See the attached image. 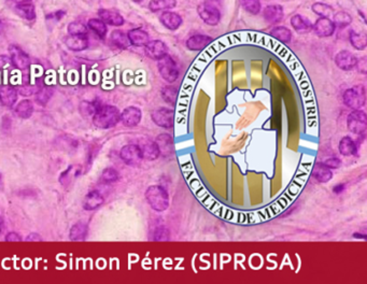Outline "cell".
<instances>
[{
    "mask_svg": "<svg viewBox=\"0 0 367 284\" xmlns=\"http://www.w3.org/2000/svg\"><path fill=\"white\" fill-rule=\"evenodd\" d=\"M121 121V112L115 106L102 105L93 116V123L96 127L109 129L115 127Z\"/></svg>",
    "mask_w": 367,
    "mask_h": 284,
    "instance_id": "cell-1",
    "label": "cell"
},
{
    "mask_svg": "<svg viewBox=\"0 0 367 284\" xmlns=\"http://www.w3.org/2000/svg\"><path fill=\"white\" fill-rule=\"evenodd\" d=\"M145 199L154 211L163 212L169 207V196L161 185H152L145 190Z\"/></svg>",
    "mask_w": 367,
    "mask_h": 284,
    "instance_id": "cell-2",
    "label": "cell"
},
{
    "mask_svg": "<svg viewBox=\"0 0 367 284\" xmlns=\"http://www.w3.org/2000/svg\"><path fill=\"white\" fill-rule=\"evenodd\" d=\"M344 103L353 110H361L365 106L366 93L362 85L353 86L344 93Z\"/></svg>",
    "mask_w": 367,
    "mask_h": 284,
    "instance_id": "cell-3",
    "label": "cell"
},
{
    "mask_svg": "<svg viewBox=\"0 0 367 284\" xmlns=\"http://www.w3.org/2000/svg\"><path fill=\"white\" fill-rule=\"evenodd\" d=\"M158 68L161 78L166 82L172 83V82H175L178 79L179 69H178L176 62L172 59L171 56L168 55V54L165 55L163 58H161L160 61H158Z\"/></svg>",
    "mask_w": 367,
    "mask_h": 284,
    "instance_id": "cell-4",
    "label": "cell"
},
{
    "mask_svg": "<svg viewBox=\"0 0 367 284\" xmlns=\"http://www.w3.org/2000/svg\"><path fill=\"white\" fill-rule=\"evenodd\" d=\"M197 13L205 23L210 26H215L221 21L220 10L210 2H202L198 4Z\"/></svg>",
    "mask_w": 367,
    "mask_h": 284,
    "instance_id": "cell-5",
    "label": "cell"
},
{
    "mask_svg": "<svg viewBox=\"0 0 367 284\" xmlns=\"http://www.w3.org/2000/svg\"><path fill=\"white\" fill-rule=\"evenodd\" d=\"M347 127L352 134L363 135L367 129V117L365 112L354 110L347 118Z\"/></svg>",
    "mask_w": 367,
    "mask_h": 284,
    "instance_id": "cell-6",
    "label": "cell"
},
{
    "mask_svg": "<svg viewBox=\"0 0 367 284\" xmlns=\"http://www.w3.org/2000/svg\"><path fill=\"white\" fill-rule=\"evenodd\" d=\"M152 121L161 128H171L175 122V111L169 108L156 109L151 114Z\"/></svg>",
    "mask_w": 367,
    "mask_h": 284,
    "instance_id": "cell-7",
    "label": "cell"
},
{
    "mask_svg": "<svg viewBox=\"0 0 367 284\" xmlns=\"http://www.w3.org/2000/svg\"><path fill=\"white\" fill-rule=\"evenodd\" d=\"M121 160L128 166L136 167L142 162L141 151H140L138 144H126L122 147L120 152Z\"/></svg>",
    "mask_w": 367,
    "mask_h": 284,
    "instance_id": "cell-8",
    "label": "cell"
},
{
    "mask_svg": "<svg viewBox=\"0 0 367 284\" xmlns=\"http://www.w3.org/2000/svg\"><path fill=\"white\" fill-rule=\"evenodd\" d=\"M11 65L19 70H26L30 66L29 56L18 46H11L9 47Z\"/></svg>",
    "mask_w": 367,
    "mask_h": 284,
    "instance_id": "cell-9",
    "label": "cell"
},
{
    "mask_svg": "<svg viewBox=\"0 0 367 284\" xmlns=\"http://www.w3.org/2000/svg\"><path fill=\"white\" fill-rule=\"evenodd\" d=\"M142 112L137 107H128L121 113V122L126 127H135L141 121Z\"/></svg>",
    "mask_w": 367,
    "mask_h": 284,
    "instance_id": "cell-10",
    "label": "cell"
},
{
    "mask_svg": "<svg viewBox=\"0 0 367 284\" xmlns=\"http://www.w3.org/2000/svg\"><path fill=\"white\" fill-rule=\"evenodd\" d=\"M358 58L350 51H341L336 54L335 64L336 66L344 71H349L355 68Z\"/></svg>",
    "mask_w": 367,
    "mask_h": 284,
    "instance_id": "cell-11",
    "label": "cell"
},
{
    "mask_svg": "<svg viewBox=\"0 0 367 284\" xmlns=\"http://www.w3.org/2000/svg\"><path fill=\"white\" fill-rule=\"evenodd\" d=\"M144 50L147 56L155 59V61H160L161 58H163L165 55H167V46L161 40L149 41L148 45L145 46Z\"/></svg>",
    "mask_w": 367,
    "mask_h": 284,
    "instance_id": "cell-12",
    "label": "cell"
},
{
    "mask_svg": "<svg viewBox=\"0 0 367 284\" xmlns=\"http://www.w3.org/2000/svg\"><path fill=\"white\" fill-rule=\"evenodd\" d=\"M312 28H314V31L317 36H319L321 38H326L333 36L334 32H335L336 27L333 24L332 20L319 18L316 21V23L312 25Z\"/></svg>",
    "mask_w": 367,
    "mask_h": 284,
    "instance_id": "cell-13",
    "label": "cell"
},
{
    "mask_svg": "<svg viewBox=\"0 0 367 284\" xmlns=\"http://www.w3.org/2000/svg\"><path fill=\"white\" fill-rule=\"evenodd\" d=\"M140 151H141V155L143 160L147 161H155L158 160L160 156V152L158 149V145H156L155 141L144 138L140 143L138 144Z\"/></svg>",
    "mask_w": 367,
    "mask_h": 284,
    "instance_id": "cell-14",
    "label": "cell"
},
{
    "mask_svg": "<svg viewBox=\"0 0 367 284\" xmlns=\"http://www.w3.org/2000/svg\"><path fill=\"white\" fill-rule=\"evenodd\" d=\"M14 10L22 19L27 21H34L36 19V8L31 1H16L14 4Z\"/></svg>",
    "mask_w": 367,
    "mask_h": 284,
    "instance_id": "cell-15",
    "label": "cell"
},
{
    "mask_svg": "<svg viewBox=\"0 0 367 284\" xmlns=\"http://www.w3.org/2000/svg\"><path fill=\"white\" fill-rule=\"evenodd\" d=\"M99 20L107 25L111 26H122L124 24V18L115 10L110 9H99L98 10Z\"/></svg>",
    "mask_w": 367,
    "mask_h": 284,
    "instance_id": "cell-16",
    "label": "cell"
},
{
    "mask_svg": "<svg viewBox=\"0 0 367 284\" xmlns=\"http://www.w3.org/2000/svg\"><path fill=\"white\" fill-rule=\"evenodd\" d=\"M155 143L158 145L160 155L168 157L174 153V139H172L169 135L161 134L156 137Z\"/></svg>",
    "mask_w": 367,
    "mask_h": 284,
    "instance_id": "cell-17",
    "label": "cell"
},
{
    "mask_svg": "<svg viewBox=\"0 0 367 284\" xmlns=\"http://www.w3.org/2000/svg\"><path fill=\"white\" fill-rule=\"evenodd\" d=\"M212 42V39L206 35H193L186 40V47L190 51H202Z\"/></svg>",
    "mask_w": 367,
    "mask_h": 284,
    "instance_id": "cell-18",
    "label": "cell"
},
{
    "mask_svg": "<svg viewBox=\"0 0 367 284\" xmlns=\"http://www.w3.org/2000/svg\"><path fill=\"white\" fill-rule=\"evenodd\" d=\"M160 21L167 29L172 31L177 30L182 25L181 16L176 12H172V11H165V12L161 13Z\"/></svg>",
    "mask_w": 367,
    "mask_h": 284,
    "instance_id": "cell-19",
    "label": "cell"
},
{
    "mask_svg": "<svg viewBox=\"0 0 367 284\" xmlns=\"http://www.w3.org/2000/svg\"><path fill=\"white\" fill-rule=\"evenodd\" d=\"M18 100V91L11 85L0 86V102L4 107L12 108Z\"/></svg>",
    "mask_w": 367,
    "mask_h": 284,
    "instance_id": "cell-20",
    "label": "cell"
},
{
    "mask_svg": "<svg viewBox=\"0 0 367 284\" xmlns=\"http://www.w3.org/2000/svg\"><path fill=\"white\" fill-rule=\"evenodd\" d=\"M263 18L268 23L277 24L283 19V9L279 4H269L263 11Z\"/></svg>",
    "mask_w": 367,
    "mask_h": 284,
    "instance_id": "cell-21",
    "label": "cell"
},
{
    "mask_svg": "<svg viewBox=\"0 0 367 284\" xmlns=\"http://www.w3.org/2000/svg\"><path fill=\"white\" fill-rule=\"evenodd\" d=\"M129 43L135 47H145L150 41L148 32L141 28H135L127 32Z\"/></svg>",
    "mask_w": 367,
    "mask_h": 284,
    "instance_id": "cell-22",
    "label": "cell"
},
{
    "mask_svg": "<svg viewBox=\"0 0 367 284\" xmlns=\"http://www.w3.org/2000/svg\"><path fill=\"white\" fill-rule=\"evenodd\" d=\"M105 203V198L98 190H92L84 197L83 208L88 211H93Z\"/></svg>",
    "mask_w": 367,
    "mask_h": 284,
    "instance_id": "cell-23",
    "label": "cell"
},
{
    "mask_svg": "<svg viewBox=\"0 0 367 284\" xmlns=\"http://www.w3.org/2000/svg\"><path fill=\"white\" fill-rule=\"evenodd\" d=\"M65 45L69 50L80 52L89 47V39L86 36H68L65 40Z\"/></svg>",
    "mask_w": 367,
    "mask_h": 284,
    "instance_id": "cell-24",
    "label": "cell"
},
{
    "mask_svg": "<svg viewBox=\"0 0 367 284\" xmlns=\"http://www.w3.org/2000/svg\"><path fill=\"white\" fill-rule=\"evenodd\" d=\"M312 177H314L318 182L327 183L333 177V172L330 168H327L324 163H317L314 170H312Z\"/></svg>",
    "mask_w": 367,
    "mask_h": 284,
    "instance_id": "cell-25",
    "label": "cell"
},
{
    "mask_svg": "<svg viewBox=\"0 0 367 284\" xmlns=\"http://www.w3.org/2000/svg\"><path fill=\"white\" fill-rule=\"evenodd\" d=\"M89 234V226L84 222H78L70 228L69 238L72 241H82Z\"/></svg>",
    "mask_w": 367,
    "mask_h": 284,
    "instance_id": "cell-26",
    "label": "cell"
},
{
    "mask_svg": "<svg viewBox=\"0 0 367 284\" xmlns=\"http://www.w3.org/2000/svg\"><path fill=\"white\" fill-rule=\"evenodd\" d=\"M81 166L78 165H71L69 166L66 170L63 171L59 176V183L64 187H67V185L71 184L74 179H77L80 173H81Z\"/></svg>",
    "mask_w": 367,
    "mask_h": 284,
    "instance_id": "cell-27",
    "label": "cell"
},
{
    "mask_svg": "<svg viewBox=\"0 0 367 284\" xmlns=\"http://www.w3.org/2000/svg\"><path fill=\"white\" fill-rule=\"evenodd\" d=\"M14 112L20 118H29L34 113V103L29 99L22 100L15 106Z\"/></svg>",
    "mask_w": 367,
    "mask_h": 284,
    "instance_id": "cell-28",
    "label": "cell"
},
{
    "mask_svg": "<svg viewBox=\"0 0 367 284\" xmlns=\"http://www.w3.org/2000/svg\"><path fill=\"white\" fill-rule=\"evenodd\" d=\"M338 149H339V152H341L342 155L352 156L354 154H357L358 145L353 141L352 138H350V137H348V136H346V137H344L341 140V142H339Z\"/></svg>",
    "mask_w": 367,
    "mask_h": 284,
    "instance_id": "cell-29",
    "label": "cell"
},
{
    "mask_svg": "<svg viewBox=\"0 0 367 284\" xmlns=\"http://www.w3.org/2000/svg\"><path fill=\"white\" fill-rule=\"evenodd\" d=\"M291 25L298 32H308L312 28L309 20L300 14H296L291 19Z\"/></svg>",
    "mask_w": 367,
    "mask_h": 284,
    "instance_id": "cell-30",
    "label": "cell"
},
{
    "mask_svg": "<svg viewBox=\"0 0 367 284\" xmlns=\"http://www.w3.org/2000/svg\"><path fill=\"white\" fill-rule=\"evenodd\" d=\"M110 41L113 46L118 48H122V50H125V48H128L129 46H131L127 34L123 32L122 30L112 31V34L110 36Z\"/></svg>",
    "mask_w": 367,
    "mask_h": 284,
    "instance_id": "cell-31",
    "label": "cell"
},
{
    "mask_svg": "<svg viewBox=\"0 0 367 284\" xmlns=\"http://www.w3.org/2000/svg\"><path fill=\"white\" fill-rule=\"evenodd\" d=\"M349 40L355 50L364 51L367 47V37L365 34H362V32H357L352 30L350 32Z\"/></svg>",
    "mask_w": 367,
    "mask_h": 284,
    "instance_id": "cell-32",
    "label": "cell"
},
{
    "mask_svg": "<svg viewBox=\"0 0 367 284\" xmlns=\"http://www.w3.org/2000/svg\"><path fill=\"white\" fill-rule=\"evenodd\" d=\"M177 1L175 0H155V1L149 2V9L152 12H160V11H170L176 7Z\"/></svg>",
    "mask_w": 367,
    "mask_h": 284,
    "instance_id": "cell-33",
    "label": "cell"
},
{
    "mask_svg": "<svg viewBox=\"0 0 367 284\" xmlns=\"http://www.w3.org/2000/svg\"><path fill=\"white\" fill-rule=\"evenodd\" d=\"M311 10L315 14L324 19H330V16H332L334 13V10L331 5L324 2H315L311 5Z\"/></svg>",
    "mask_w": 367,
    "mask_h": 284,
    "instance_id": "cell-34",
    "label": "cell"
},
{
    "mask_svg": "<svg viewBox=\"0 0 367 284\" xmlns=\"http://www.w3.org/2000/svg\"><path fill=\"white\" fill-rule=\"evenodd\" d=\"M53 93H54V90L53 87L51 86H45L43 85L42 87H40L39 90L37 91L36 93V99H37V102L39 103L40 106H46V103L50 101V99L53 96Z\"/></svg>",
    "mask_w": 367,
    "mask_h": 284,
    "instance_id": "cell-35",
    "label": "cell"
},
{
    "mask_svg": "<svg viewBox=\"0 0 367 284\" xmlns=\"http://www.w3.org/2000/svg\"><path fill=\"white\" fill-rule=\"evenodd\" d=\"M102 105L99 101H83L80 105V112L84 117H93Z\"/></svg>",
    "mask_w": 367,
    "mask_h": 284,
    "instance_id": "cell-36",
    "label": "cell"
},
{
    "mask_svg": "<svg viewBox=\"0 0 367 284\" xmlns=\"http://www.w3.org/2000/svg\"><path fill=\"white\" fill-rule=\"evenodd\" d=\"M271 34L274 38H276V39H278L279 41L285 42V43L290 42L291 38H292V32H291V30L284 26L275 27V28H273V30L271 31Z\"/></svg>",
    "mask_w": 367,
    "mask_h": 284,
    "instance_id": "cell-37",
    "label": "cell"
},
{
    "mask_svg": "<svg viewBox=\"0 0 367 284\" xmlns=\"http://www.w3.org/2000/svg\"><path fill=\"white\" fill-rule=\"evenodd\" d=\"M89 28L93 30L99 38H105L107 35V25L99 19H91L89 22Z\"/></svg>",
    "mask_w": 367,
    "mask_h": 284,
    "instance_id": "cell-38",
    "label": "cell"
},
{
    "mask_svg": "<svg viewBox=\"0 0 367 284\" xmlns=\"http://www.w3.org/2000/svg\"><path fill=\"white\" fill-rule=\"evenodd\" d=\"M332 22H333V24L335 25V27L337 26L343 28V27H346L351 24L352 18L348 12H346V11H339V12L334 14Z\"/></svg>",
    "mask_w": 367,
    "mask_h": 284,
    "instance_id": "cell-39",
    "label": "cell"
},
{
    "mask_svg": "<svg viewBox=\"0 0 367 284\" xmlns=\"http://www.w3.org/2000/svg\"><path fill=\"white\" fill-rule=\"evenodd\" d=\"M161 96H163V99L169 105L175 106L178 101V91L174 86H165L161 91Z\"/></svg>",
    "mask_w": 367,
    "mask_h": 284,
    "instance_id": "cell-40",
    "label": "cell"
},
{
    "mask_svg": "<svg viewBox=\"0 0 367 284\" xmlns=\"http://www.w3.org/2000/svg\"><path fill=\"white\" fill-rule=\"evenodd\" d=\"M69 36H86L88 27L80 22H71L67 27Z\"/></svg>",
    "mask_w": 367,
    "mask_h": 284,
    "instance_id": "cell-41",
    "label": "cell"
},
{
    "mask_svg": "<svg viewBox=\"0 0 367 284\" xmlns=\"http://www.w3.org/2000/svg\"><path fill=\"white\" fill-rule=\"evenodd\" d=\"M120 178V173L115 168H106L101 172V180L105 183H115Z\"/></svg>",
    "mask_w": 367,
    "mask_h": 284,
    "instance_id": "cell-42",
    "label": "cell"
},
{
    "mask_svg": "<svg viewBox=\"0 0 367 284\" xmlns=\"http://www.w3.org/2000/svg\"><path fill=\"white\" fill-rule=\"evenodd\" d=\"M242 7H244L248 13L256 15L260 13L262 5L261 2L257 1V0H247V1H242Z\"/></svg>",
    "mask_w": 367,
    "mask_h": 284,
    "instance_id": "cell-43",
    "label": "cell"
},
{
    "mask_svg": "<svg viewBox=\"0 0 367 284\" xmlns=\"http://www.w3.org/2000/svg\"><path fill=\"white\" fill-rule=\"evenodd\" d=\"M18 94L24 96V97H29L31 96L32 94H34L35 91H34V87H32L31 85L29 84H25V85H22L20 86L18 90Z\"/></svg>",
    "mask_w": 367,
    "mask_h": 284,
    "instance_id": "cell-44",
    "label": "cell"
},
{
    "mask_svg": "<svg viewBox=\"0 0 367 284\" xmlns=\"http://www.w3.org/2000/svg\"><path fill=\"white\" fill-rule=\"evenodd\" d=\"M324 165L327 168H330L331 170L332 169H338L342 166V161L338 157H331L324 162Z\"/></svg>",
    "mask_w": 367,
    "mask_h": 284,
    "instance_id": "cell-45",
    "label": "cell"
},
{
    "mask_svg": "<svg viewBox=\"0 0 367 284\" xmlns=\"http://www.w3.org/2000/svg\"><path fill=\"white\" fill-rule=\"evenodd\" d=\"M355 68H357L359 70V72L363 73V74H366V72H367V61H366V57H362V58L358 59L357 65H355Z\"/></svg>",
    "mask_w": 367,
    "mask_h": 284,
    "instance_id": "cell-46",
    "label": "cell"
},
{
    "mask_svg": "<svg viewBox=\"0 0 367 284\" xmlns=\"http://www.w3.org/2000/svg\"><path fill=\"white\" fill-rule=\"evenodd\" d=\"M5 241H7V242H19V241H22V238L18 233L11 232V233L7 234V236H5Z\"/></svg>",
    "mask_w": 367,
    "mask_h": 284,
    "instance_id": "cell-47",
    "label": "cell"
},
{
    "mask_svg": "<svg viewBox=\"0 0 367 284\" xmlns=\"http://www.w3.org/2000/svg\"><path fill=\"white\" fill-rule=\"evenodd\" d=\"M65 14H66V12H65V11L59 10V11H56V12H53V13H51V14L46 15V20L59 21V20H62V19L64 18Z\"/></svg>",
    "mask_w": 367,
    "mask_h": 284,
    "instance_id": "cell-48",
    "label": "cell"
},
{
    "mask_svg": "<svg viewBox=\"0 0 367 284\" xmlns=\"http://www.w3.org/2000/svg\"><path fill=\"white\" fill-rule=\"evenodd\" d=\"M9 65H11L10 57L7 55H0V69L7 68Z\"/></svg>",
    "mask_w": 367,
    "mask_h": 284,
    "instance_id": "cell-49",
    "label": "cell"
},
{
    "mask_svg": "<svg viewBox=\"0 0 367 284\" xmlns=\"http://www.w3.org/2000/svg\"><path fill=\"white\" fill-rule=\"evenodd\" d=\"M26 241H31V242H39V241H42V238L39 234H36V233H31L29 234L28 236H27L26 238Z\"/></svg>",
    "mask_w": 367,
    "mask_h": 284,
    "instance_id": "cell-50",
    "label": "cell"
},
{
    "mask_svg": "<svg viewBox=\"0 0 367 284\" xmlns=\"http://www.w3.org/2000/svg\"><path fill=\"white\" fill-rule=\"evenodd\" d=\"M344 184H337L336 187L333 189V190H334V192H335L336 194H341V193L343 192V190H344Z\"/></svg>",
    "mask_w": 367,
    "mask_h": 284,
    "instance_id": "cell-51",
    "label": "cell"
},
{
    "mask_svg": "<svg viewBox=\"0 0 367 284\" xmlns=\"http://www.w3.org/2000/svg\"><path fill=\"white\" fill-rule=\"evenodd\" d=\"M2 231H3V221H2V218L0 217V234H1Z\"/></svg>",
    "mask_w": 367,
    "mask_h": 284,
    "instance_id": "cell-52",
    "label": "cell"
},
{
    "mask_svg": "<svg viewBox=\"0 0 367 284\" xmlns=\"http://www.w3.org/2000/svg\"><path fill=\"white\" fill-rule=\"evenodd\" d=\"M0 189H2V176L0 173Z\"/></svg>",
    "mask_w": 367,
    "mask_h": 284,
    "instance_id": "cell-53",
    "label": "cell"
},
{
    "mask_svg": "<svg viewBox=\"0 0 367 284\" xmlns=\"http://www.w3.org/2000/svg\"><path fill=\"white\" fill-rule=\"evenodd\" d=\"M1 26H2V25H1V23H0V31H1Z\"/></svg>",
    "mask_w": 367,
    "mask_h": 284,
    "instance_id": "cell-54",
    "label": "cell"
}]
</instances>
